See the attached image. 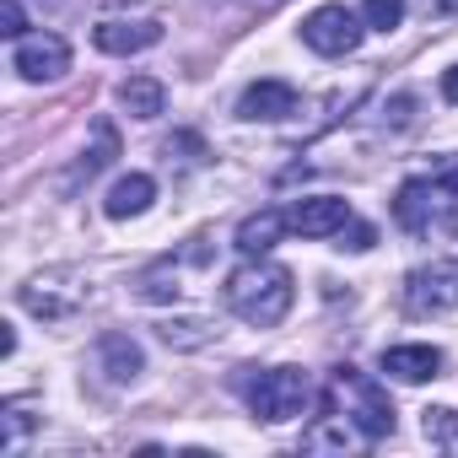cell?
<instances>
[{
    "mask_svg": "<svg viewBox=\"0 0 458 458\" xmlns=\"http://www.w3.org/2000/svg\"><path fill=\"white\" fill-rule=\"evenodd\" d=\"M361 17L356 12H345V6H318V12H308V22H302V44L313 49V55H329V60H340V55H351L356 44H361Z\"/></svg>",
    "mask_w": 458,
    "mask_h": 458,
    "instance_id": "cell-4",
    "label": "cell"
},
{
    "mask_svg": "<svg viewBox=\"0 0 458 458\" xmlns=\"http://www.w3.org/2000/svg\"><path fill=\"white\" fill-rule=\"evenodd\" d=\"M404 12H410V0H361V22L372 33H394L404 22Z\"/></svg>",
    "mask_w": 458,
    "mask_h": 458,
    "instance_id": "cell-18",
    "label": "cell"
},
{
    "mask_svg": "<svg viewBox=\"0 0 458 458\" xmlns=\"http://www.w3.org/2000/svg\"><path fill=\"white\" fill-rule=\"evenodd\" d=\"M410 313H453L458 308V259H431L404 286Z\"/></svg>",
    "mask_w": 458,
    "mask_h": 458,
    "instance_id": "cell-6",
    "label": "cell"
},
{
    "mask_svg": "<svg viewBox=\"0 0 458 458\" xmlns=\"http://www.w3.org/2000/svg\"><path fill=\"white\" fill-rule=\"evenodd\" d=\"M22 28H28V17H22V0H0V33H6V38H28Z\"/></svg>",
    "mask_w": 458,
    "mask_h": 458,
    "instance_id": "cell-20",
    "label": "cell"
},
{
    "mask_svg": "<svg viewBox=\"0 0 458 458\" xmlns=\"http://www.w3.org/2000/svg\"><path fill=\"white\" fill-rule=\"evenodd\" d=\"M297 302V286H292V270L286 265H270V259H249L243 270L226 276V308H233L243 324L254 329H276Z\"/></svg>",
    "mask_w": 458,
    "mask_h": 458,
    "instance_id": "cell-1",
    "label": "cell"
},
{
    "mask_svg": "<svg viewBox=\"0 0 458 458\" xmlns=\"http://www.w3.org/2000/svg\"><path fill=\"white\" fill-rule=\"evenodd\" d=\"M340 377H345L351 394H356V404L345 410V415L356 420V431H361V437H388V431H394V404H388V394H383L372 377H356L351 367H340Z\"/></svg>",
    "mask_w": 458,
    "mask_h": 458,
    "instance_id": "cell-8",
    "label": "cell"
},
{
    "mask_svg": "<svg viewBox=\"0 0 458 458\" xmlns=\"http://www.w3.org/2000/svg\"><path fill=\"white\" fill-rule=\"evenodd\" d=\"M286 221H292V233H302V238H329V233H340V226L351 221V205L340 194H308V199H297L286 210Z\"/></svg>",
    "mask_w": 458,
    "mask_h": 458,
    "instance_id": "cell-9",
    "label": "cell"
},
{
    "mask_svg": "<svg viewBox=\"0 0 458 458\" xmlns=\"http://www.w3.org/2000/svg\"><path fill=\"white\" fill-rule=\"evenodd\" d=\"M453 194H458V157L442 162V173H431V178H410L399 189V199H394V216H399V226H410V233H431L442 221V210L453 205Z\"/></svg>",
    "mask_w": 458,
    "mask_h": 458,
    "instance_id": "cell-3",
    "label": "cell"
},
{
    "mask_svg": "<svg viewBox=\"0 0 458 458\" xmlns=\"http://www.w3.org/2000/svg\"><path fill=\"white\" fill-rule=\"evenodd\" d=\"M297 114V87L292 81H276V76H265V81H254L243 98H238V119H249V124H276V119H292Z\"/></svg>",
    "mask_w": 458,
    "mask_h": 458,
    "instance_id": "cell-10",
    "label": "cell"
},
{
    "mask_svg": "<svg viewBox=\"0 0 458 458\" xmlns=\"http://www.w3.org/2000/svg\"><path fill=\"white\" fill-rule=\"evenodd\" d=\"M98 361H103V372H108L114 383H135V377H140V367H146V356H140V345H135L130 335H103Z\"/></svg>",
    "mask_w": 458,
    "mask_h": 458,
    "instance_id": "cell-15",
    "label": "cell"
},
{
    "mask_svg": "<svg viewBox=\"0 0 458 458\" xmlns=\"http://www.w3.org/2000/svg\"><path fill=\"white\" fill-rule=\"evenodd\" d=\"M12 65H17V76L33 81V87L60 81V76L71 71V44H65L60 33H28V38H17Z\"/></svg>",
    "mask_w": 458,
    "mask_h": 458,
    "instance_id": "cell-5",
    "label": "cell"
},
{
    "mask_svg": "<svg viewBox=\"0 0 458 458\" xmlns=\"http://www.w3.org/2000/svg\"><path fill=\"white\" fill-rule=\"evenodd\" d=\"M431 12L437 17H458V0H431Z\"/></svg>",
    "mask_w": 458,
    "mask_h": 458,
    "instance_id": "cell-23",
    "label": "cell"
},
{
    "mask_svg": "<svg viewBox=\"0 0 458 458\" xmlns=\"http://www.w3.org/2000/svg\"><path fill=\"white\" fill-rule=\"evenodd\" d=\"M119 157V135H114V124H98V146L76 162V173H71V183H81V178H92V173H103L108 162Z\"/></svg>",
    "mask_w": 458,
    "mask_h": 458,
    "instance_id": "cell-17",
    "label": "cell"
},
{
    "mask_svg": "<svg viewBox=\"0 0 458 458\" xmlns=\"http://www.w3.org/2000/svg\"><path fill=\"white\" fill-rule=\"evenodd\" d=\"M92 44L103 49V55H140V49H157L162 44V22L157 17H108V22H98L92 28Z\"/></svg>",
    "mask_w": 458,
    "mask_h": 458,
    "instance_id": "cell-7",
    "label": "cell"
},
{
    "mask_svg": "<svg viewBox=\"0 0 458 458\" xmlns=\"http://www.w3.org/2000/svg\"><path fill=\"white\" fill-rule=\"evenodd\" d=\"M119 108H124L130 119H162L167 87H162L157 76H130V81H119Z\"/></svg>",
    "mask_w": 458,
    "mask_h": 458,
    "instance_id": "cell-14",
    "label": "cell"
},
{
    "mask_svg": "<svg viewBox=\"0 0 458 458\" xmlns=\"http://www.w3.org/2000/svg\"><path fill=\"white\" fill-rule=\"evenodd\" d=\"M420 431H426V442H431V447H447V453H458V410H447V404H437V410H420Z\"/></svg>",
    "mask_w": 458,
    "mask_h": 458,
    "instance_id": "cell-16",
    "label": "cell"
},
{
    "mask_svg": "<svg viewBox=\"0 0 458 458\" xmlns=\"http://www.w3.org/2000/svg\"><path fill=\"white\" fill-rule=\"evenodd\" d=\"M308 404H313V377L302 367H265L259 377H249V410L270 426L308 415Z\"/></svg>",
    "mask_w": 458,
    "mask_h": 458,
    "instance_id": "cell-2",
    "label": "cell"
},
{
    "mask_svg": "<svg viewBox=\"0 0 458 458\" xmlns=\"http://www.w3.org/2000/svg\"><path fill=\"white\" fill-rule=\"evenodd\" d=\"M286 233H292V221H286L281 210H254V216H243V226H238V254L265 259Z\"/></svg>",
    "mask_w": 458,
    "mask_h": 458,
    "instance_id": "cell-11",
    "label": "cell"
},
{
    "mask_svg": "<svg viewBox=\"0 0 458 458\" xmlns=\"http://www.w3.org/2000/svg\"><path fill=\"white\" fill-rule=\"evenodd\" d=\"M383 372L399 383H426L442 372V351L437 345H394V351H383Z\"/></svg>",
    "mask_w": 458,
    "mask_h": 458,
    "instance_id": "cell-12",
    "label": "cell"
},
{
    "mask_svg": "<svg viewBox=\"0 0 458 458\" xmlns=\"http://www.w3.org/2000/svg\"><path fill=\"white\" fill-rule=\"evenodd\" d=\"M151 199H157V178H146V173H124V178L108 189L103 210H108L114 221H130V216H146Z\"/></svg>",
    "mask_w": 458,
    "mask_h": 458,
    "instance_id": "cell-13",
    "label": "cell"
},
{
    "mask_svg": "<svg viewBox=\"0 0 458 458\" xmlns=\"http://www.w3.org/2000/svg\"><path fill=\"white\" fill-rule=\"evenodd\" d=\"M238 6H243V12H276L281 0H238Z\"/></svg>",
    "mask_w": 458,
    "mask_h": 458,
    "instance_id": "cell-22",
    "label": "cell"
},
{
    "mask_svg": "<svg viewBox=\"0 0 458 458\" xmlns=\"http://www.w3.org/2000/svg\"><path fill=\"white\" fill-rule=\"evenodd\" d=\"M442 103H458V65L442 71Z\"/></svg>",
    "mask_w": 458,
    "mask_h": 458,
    "instance_id": "cell-21",
    "label": "cell"
},
{
    "mask_svg": "<svg viewBox=\"0 0 458 458\" xmlns=\"http://www.w3.org/2000/svg\"><path fill=\"white\" fill-rule=\"evenodd\" d=\"M340 238H345L340 249H356V254H367V249L377 243V233H372V226H367V221H356V216H351V221L340 226Z\"/></svg>",
    "mask_w": 458,
    "mask_h": 458,
    "instance_id": "cell-19",
    "label": "cell"
}]
</instances>
